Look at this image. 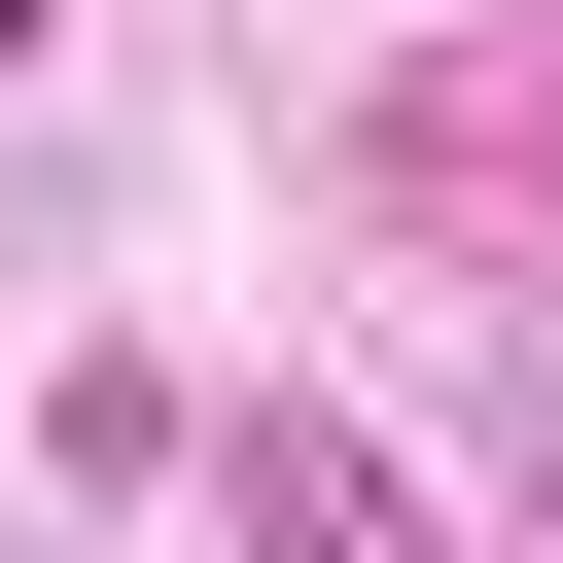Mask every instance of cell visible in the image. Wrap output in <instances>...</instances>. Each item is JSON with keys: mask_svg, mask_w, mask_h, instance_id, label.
I'll use <instances>...</instances> for the list:
<instances>
[{"mask_svg": "<svg viewBox=\"0 0 563 563\" xmlns=\"http://www.w3.org/2000/svg\"><path fill=\"white\" fill-rule=\"evenodd\" d=\"M211 493H246V563H422V493H387V457H352V422H246V457H211Z\"/></svg>", "mask_w": 563, "mask_h": 563, "instance_id": "obj_1", "label": "cell"}, {"mask_svg": "<svg viewBox=\"0 0 563 563\" xmlns=\"http://www.w3.org/2000/svg\"><path fill=\"white\" fill-rule=\"evenodd\" d=\"M528 563H563V387H528Z\"/></svg>", "mask_w": 563, "mask_h": 563, "instance_id": "obj_2", "label": "cell"}, {"mask_svg": "<svg viewBox=\"0 0 563 563\" xmlns=\"http://www.w3.org/2000/svg\"><path fill=\"white\" fill-rule=\"evenodd\" d=\"M35 35H70V0H0V70H35Z\"/></svg>", "mask_w": 563, "mask_h": 563, "instance_id": "obj_3", "label": "cell"}]
</instances>
